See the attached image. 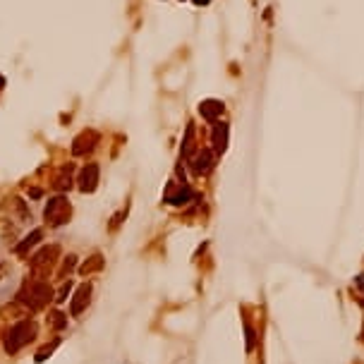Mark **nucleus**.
I'll list each match as a JSON object with an SVG mask.
<instances>
[{"label":"nucleus","instance_id":"4","mask_svg":"<svg viewBox=\"0 0 364 364\" xmlns=\"http://www.w3.org/2000/svg\"><path fill=\"white\" fill-rule=\"evenodd\" d=\"M93 178H96V166H89V168L82 170V178H79V187H82V192H91L93 189Z\"/></svg>","mask_w":364,"mask_h":364},{"label":"nucleus","instance_id":"5","mask_svg":"<svg viewBox=\"0 0 364 364\" xmlns=\"http://www.w3.org/2000/svg\"><path fill=\"white\" fill-rule=\"evenodd\" d=\"M89 292H91V288H89V285H82V288H79L77 300L72 302V314H79L82 309H84V305L89 302Z\"/></svg>","mask_w":364,"mask_h":364},{"label":"nucleus","instance_id":"2","mask_svg":"<svg viewBox=\"0 0 364 364\" xmlns=\"http://www.w3.org/2000/svg\"><path fill=\"white\" fill-rule=\"evenodd\" d=\"M22 302L31 307V309H41L48 300H51V288L43 283H26V288L22 290Z\"/></svg>","mask_w":364,"mask_h":364},{"label":"nucleus","instance_id":"1","mask_svg":"<svg viewBox=\"0 0 364 364\" xmlns=\"http://www.w3.org/2000/svg\"><path fill=\"white\" fill-rule=\"evenodd\" d=\"M34 333H36L34 323L19 321L17 326H15V328L8 333V340H5V350H8V352H15V350H19V347L24 345V343H29V340L34 338Z\"/></svg>","mask_w":364,"mask_h":364},{"label":"nucleus","instance_id":"3","mask_svg":"<svg viewBox=\"0 0 364 364\" xmlns=\"http://www.w3.org/2000/svg\"><path fill=\"white\" fill-rule=\"evenodd\" d=\"M70 216V204L65 199H53L48 206H46V218L51 223H65V218Z\"/></svg>","mask_w":364,"mask_h":364}]
</instances>
